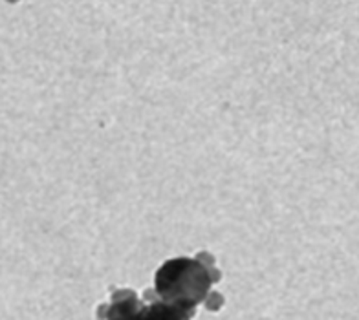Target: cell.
<instances>
[{
	"label": "cell",
	"instance_id": "1",
	"mask_svg": "<svg viewBox=\"0 0 359 320\" xmlns=\"http://www.w3.org/2000/svg\"><path fill=\"white\" fill-rule=\"evenodd\" d=\"M217 280H220V273L215 269L211 256H178L167 260L156 271L154 293L163 300L196 309L198 304L208 302L211 286Z\"/></svg>",
	"mask_w": 359,
	"mask_h": 320
},
{
	"label": "cell",
	"instance_id": "2",
	"mask_svg": "<svg viewBox=\"0 0 359 320\" xmlns=\"http://www.w3.org/2000/svg\"><path fill=\"white\" fill-rule=\"evenodd\" d=\"M145 302L137 298L130 289H119L112 295L107 306L100 307V319L103 320H140Z\"/></svg>",
	"mask_w": 359,
	"mask_h": 320
},
{
	"label": "cell",
	"instance_id": "3",
	"mask_svg": "<svg viewBox=\"0 0 359 320\" xmlns=\"http://www.w3.org/2000/svg\"><path fill=\"white\" fill-rule=\"evenodd\" d=\"M145 300H149V304L143 306L140 320H191L196 313V309L163 300L154 291H147Z\"/></svg>",
	"mask_w": 359,
	"mask_h": 320
}]
</instances>
